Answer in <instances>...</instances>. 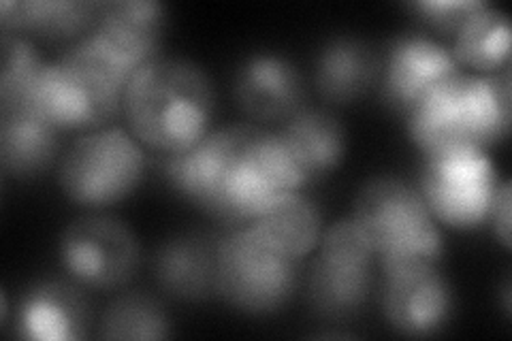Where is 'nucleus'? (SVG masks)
I'll return each instance as SVG.
<instances>
[{
  "instance_id": "obj_14",
  "label": "nucleus",
  "mask_w": 512,
  "mask_h": 341,
  "mask_svg": "<svg viewBox=\"0 0 512 341\" xmlns=\"http://www.w3.org/2000/svg\"><path fill=\"white\" fill-rule=\"evenodd\" d=\"M90 327L92 307L75 282H37L15 310V335L22 339L77 341L90 335Z\"/></svg>"
},
{
  "instance_id": "obj_9",
  "label": "nucleus",
  "mask_w": 512,
  "mask_h": 341,
  "mask_svg": "<svg viewBox=\"0 0 512 341\" xmlns=\"http://www.w3.org/2000/svg\"><path fill=\"white\" fill-rule=\"evenodd\" d=\"M500 180L485 150L455 148L425 154L419 192L434 220L459 231L489 222Z\"/></svg>"
},
{
  "instance_id": "obj_23",
  "label": "nucleus",
  "mask_w": 512,
  "mask_h": 341,
  "mask_svg": "<svg viewBox=\"0 0 512 341\" xmlns=\"http://www.w3.org/2000/svg\"><path fill=\"white\" fill-rule=\"evenodd\" d=\"M101 339H167L171 320L165 305L146 292H126L109 303L99 324Z\"/></svg>"
},
{
  "instance_id": "obj_3",
  "label": "nucleus",
  "mask_w": 512,
  "mask_h": 341,
  "mask_svg": "<svg viewBox=\"0 0 512 341\" xmlns=\"http://www.w3.org/2000/svg\"><path fill=\"white\" fill-rule=\"evenodd\" d=\"M303 188L278 133L250 124L220 128V150L205 214L224 229H242Z\"/></svg>"
},
{
  "instance_id": "obj_12",
  "label": "nucleus",
  "mask_w": 512,
  "mask_h": 341,
  "mask_svg": "<svg viewBox=\"0 0 512 341\" xmlns=\"http://www.w3.org/2000/svg\"><path fill=\"white\" fill-rule=\"evenodd\" d=\"M380 307L397 333L431 337L451 322L455 295L438 267H414L382 273Z\"/></svg>"
},
{
  "instance_id": "obj_4",
  "label": "nucleus",
  "mask_w": 512,
  "mask_h": 341,
  "mask_svg": "<svg viewBox=\"0 0 512 341\" xmlns=\"http://www.w3.org/2000/svg\"><path fill=\"white\" fill-rule=\"evenodd\" d=\"M510 128V67L493 75L448 79L408 118L412 141L423 154L476 148L487 150Z\"/></svg>"
},
{
  "instance_id": "obj_26",
  "label": "nucleus",
  "mask_w": 512,
  "mask_h": 341,
  "mask_svg": "<svg viewBox=\"0 0 512 341\" xmlns=\"http://www.w3.org/2000/svg\"><path fill=\"white\" fill-rule=\"evenodd\" d=\"M489 222H493L495 237L506 250H510V182H500L491 205Z\"/></svg>"
},
{
  "instance_id": "obj_8",
  "label": "nucleus",
  "mask_w": 512,
  "mask_h": 341,
  "mask_svg": "<svg viewBox=\"0 0 512 341\" xmlns=\"http://www.w3.org/2000/svg\"><path fill=\"white\" fill-rule=\"evenodd\" d=\"M374 248L350 218L333 222L318 241L306 299L314 316L329 322L357 318L374 292Z\"/></svg>"
},
{
  "instance_id": "obj_13",
  "label": "nucleus",
  "mask_w": 512,
  "mask_h": 341,
  "mask_svg": "<svg viewBox=\"0 0 512 341\" xmlns=\"http://www.w3.org/2000/svg\"><path fill=\"white\" fill-rule=\"evenodd\" d=\"M233 99L254 122L284 124L306 107L308 86L291 58L256 52L237 64Z\"/></svg>"
},
{
  "instance_id": "obj_5",
  "label": "nucleus",
  "mask_w": 512,
  "mask_h": 341,
  "mask_svg": "<svg viewBox=\"0 0 512 341\" xmlns=\"http://www.w3.org/2000/svg\"><path fill=\"white\" fill-rule=\"evenodd\" d=\"M352 220L372 243L382 273L438 267L444 239L419 188L402 177L378 175L357 192Z\"/></svg>"
},
{
  "instance_id": "obj_27",
  "label": "nucleus",
  "mask_w": 512,
  "mask_h": 341,
  "mask_svg": "<svg viewBox=\"0 0 512 341\" xmlns=\"http://www.w3.org/2000/svg\"><path fill=\"white\" fill-rule=\"evenodd\" d=\"M502 297H504V312H506V316H510V280L508 278L502 286Z\"/></svg>"
},
{
  "instance_id": "obj_21",
  "label": "nucleus",
  "mask_w": 512,
  "mask_h": 341,
  "mask_svg": "<svg viewBox=\"0 0 512 341\" xmlns=\"http://www.w3.org/2000/svg\"><path fill=\"white\" fill-rule=\"evenodd\" d=\"M252 231L278 252L303 261L318 248L323 235V218L318 205L301 190L288 194L278 205L256 218Z\"/></svg>"
},
{
  "instance_id": "obj_18",
  "label": "nucleus",
  "mask_w": 512,
  "mask_h": 341,
  "mask_svg": "<svg viewBox=\"0 0 512 341\" xmlns=\"http://www.w3.org/2000/svg\"><path fill=\"white\" fill-rule=\"evenodd\" d=\"M380 79V56L359 37H333L316 56L314 86L331 105L355 103L370 92Z\"/></svg>"
},
{
  "instance_id": "obj_15",
  "label": "nucleus",
  "mask_w": 512,
  "mask_h": 341,
  "mask_svg": "<svg viewBox=\"0 0 512 341\" xmlns=\"http://www.w3.org/2000/svg\"><path fill=\"white\" fill-rule=\"evenodd\" d=\"M218 235L186 231L160 243L152 256V271L167 295L182 301L216 297Z\"/></svg>"
},
{
  "instance_id": "obj_24",
  "label": "nucleus",
  "mask_w": 512,
  "mask_h": 341,
  "mask_svg": "<svg viewBox=\"0 0 512 341\" xmlns=\"http://www.w3.org/2000/svg\"><path fill=\"white\" fill-rule=\"evenodd\" d=\"M45 67L37 47L22 35H3L0 111L22 109Z\"/></svg>"
},
{
  "instance_id": "obj_20",
  "label": "nucleus",
  "mask_w": 512,
  "mask_h": 341,
  "mask_svg": "<svg viewBox=\"0 0 512 341\" xmlns=\"http://www.w3.org/2000/svg\"><path fill=\"white\" fill-rule=\"evenodd\" d=\"M99 3L90 0H3L0 26L3 35L30 32L47 41H79L88 37Z\"/></svg>"
},
{
  "instance_id": "obj_1",
  "label": "nucleus",
  "mask_w": 512,
  "mask_h": 341,
  "mask_svg": "<svg viewBox=\"0 0 512 341\" xmlns=\"http://www.w3.org/2000/svg\"><path fill=\"white\" fill-rule=\"evenodd\" d=\"M122 113L131 135L152 152L190 150L212 133L214 81L188 58L156 56L128 81Z\"/></svg>"
},
{
  "instance_id": "obj_16",
  "label": "nucleus",
  "mask_w": 512,
  "mask_h": 341,
  "mask_svg": "<svg viewBox=\"0 0 512 341\" xmlns=\"http://www.w3.org/2000/svg\"><path fill=\"white\" fill-rule=\"evenodd\" d=\"M167 11L156 0H109L99 3L90 35L99 37L137 71L160 56Z\"/></svg>"
},
{
  "instance_id": "obj_25",
  "label": "nucleus",
  "mask_w": 512,
  "mask_h": 341,
  "mask_svg": "<svg viewBox=\"0 0 512 341\" xmlns=\"http://www.w3.org/2000/svg\"><path fill=\"white\" fill-rule=\"evenodd\" d=\"M485 5L483 0H419V3H412L410 9L419 13V18L434 30L457 35L470 15Z\"/></svg>"
},
{
  "instance_id": "obj_10",
  "label": "nucleus",
  "mask_w": 512,
  "mask_h": 341,
  "mask_svg": "<svg viewBox=\"0 0 512 341\" xmlns=\"http://www.w3.org/2000/svg\"><path fill=\"white\" fill-rule=\"evenodd\" d=\"M58 258L69 280L82 288L111 292L135 278L141 248L135 233L114 216L73 220L58 241Z\"/></svg>"
},
{
  "instance_id": "obj_2",
  "label": "nucleus",
  "mask_w": 512,
  "mask_h": 341,
  "mask_svg": "<svg viewBox=\"0 0 512 341\" xmlns=\"http://www.w3.org/2000/svg\"><path fill=\"white\" fill-rule=\"evenodd\" d=\"M135 73L107 43L88 35L45 62L24 107L58 131H99L122 111L124 90Z\"/></svg>"
},
{
  "instance_id": "obj_11",
  "label": "nucleus",
  "mask_w": 512,
  "mask_h": 341,
  "mask_svg": "<svg viewBox=\"0 0 512 341\" xmlns=\"http://www.w3.org/2000/svg\"><path fill=\"white\" fill-rule=\"evenodd\" d=\"M459 73L461 64L442 43L423 35L395 37L380 62L382 101L408 120L431 92Z\"/></svg>"
},
{
  "instance_id": "obj_6",
  "label": "nucleus",
  "mask_w": 512,
  "mask_h": 341,
  "mask_svg": "<svg viewBox=\"0 0 512 341\" xmlns=\"http://www.w3.org/2000/svg\"><path fill=\"white\" fill-rule=\"evenodd\" d=\"M301 263L271 248L248 224L220 235L214 292L242 314H278L301 284Z\"/></svg>"
},
{
  "instance_id": "obj_17",
  "label": "nucleus",
  "mask_w": 512,
  "mask_h": 341,
  "mask_svg": "<svg viewBox=\"0 0 512 341\" xmlns=\"http://www.w3.org/2000/svg\"><path fill=\"white\" fill-rule=\"evenodd\" d=\"M278 137L295 162L303 186L325 180L346 154V128L327 109L303 107L282 124Z\"/></svg>"
},
{
  "instance_id": "obj_7",
  "label": "nucleus",
  "mask_w": 512,
  "mask_h": 341,
  "mask_svg": "<svg viewBox=\"0 0 512 341\" xmlns=\"http://www.w3.org/2000/svg\"><path fill=\"white\" fill-rule=\"evenodd\" d=\"M141 143L120 126L77 137L60 156L58 184L64 197L84 207H107L131 197L146 173Z\"/></svg>"
},
{
  "instance_id": "obj_19",
  "label": "nucleus",
  "mask_w": 512,
  "mask_h": 341,
  "mask_svg": "<svg viewBox=\"0 0 512 341\" xmlns=\"http://www.w3.org/2000/svg\"><path fill=\"white\" fill-rule=\"evenodd\" d=\"M60 133L26 107L0 111V165L7 177L32 180L52 169L60 156Z\"/></svg>"
},
{
  "instance_id": "obj_22",
  "label": "nucleus",
  "mask_w": 512,
  "mask_h": 341,
  "mask_svg": "<svg viewBox=\"0 0 512 341\" xmlns=\"http://www.w3.org/2000/svg\"><path fill=\"white\" fill-rule=\"evenodd\" d=\"M453 56L461 67H470L485 75L508 69L510 22L506 13L485 5L470 15L466 24L457 30Z\"/></svg>"
}]
</instances>
